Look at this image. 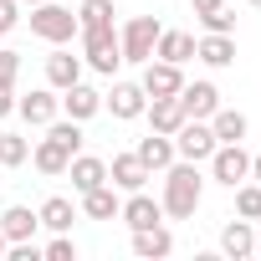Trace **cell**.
<instances>
[{
  "instance_id": "6da1fadb",
  "label": "cell",
  "mask_w": 261,
  "mask_h": 261,
  "mask_svg": "<svg viewBox=\"0 0 261 261\" xmlns=\"http://www.w3.org/2000/svg\"><path fill=\"white\" fill-rule=\"evenodd\" d=\"M200 200H205L200 164H190V159H174V164L164 169V195H159L164 215H169V220H190V215L200 210Z\"/></svg>"
},
{
  "instance_id": "7a4b0ae2",
  "label": "cell",
  "mask_w": 261,
  "mask_h": 261,
  "mask_svg": "<svg viewBox=\"0 0 261 261\" xmlns=\"http://www.w3.org/2000/svg\"><path fill=\"white\" fill-rule=\"evenodd\" d=\"M77 36H82V62H87L92 72L113 77V72L123 67V46H118V31H113V26H82Z\"/></svg>"
},
{
  "instance_id": "3957f363",
  "label": "cell",
  "mask_w": 261,
  "mask_h": 261,
  "mask_svg": "<svg viewBox=\"0 0 261 261\" xmlns=\"http://www.w3.org/2000/svg\"><path fill=\"white\" fill-rule=\"evenodd\" d=\"M77 31H82V26H77V16H72L67 6H57V0L31 6V36H41V41H51V46H67Z\"/></svg>"
},
{
  "instance_id": "277c9868",
  "label": "cell",
  "mask_w": 261,
  "mask_h": 261,
  "mask_svg": "<svg viewBox=\"0 0 261 261\" xmlns=\"http://www.w3.org/2000/svg\"><path fill=\"white\" fill-rule=\"evenodd\" d=\"M215 154V134H210V118H185L174 128V159H190V164H205Z\"/></svg>"
},
{
  "instance_id": "5b68a950",
  "label": "cell",
  "mask_w": 261,
  "mask_h": 261,
  "mask_svg": "<svg viewBox=\"0 0 261 261\" xmlns=\"http://www.w3.org/2000/svg\"><path fill=\"white\" fill-rule=\"evenodd\" d=\"M210 179L225 185V190H236L241 179H251V154H246L241 144H215V154H210Z\"/></svg>"
},
{
  "instance_id": "8992f818",
  "label": "cell",
  "mask_w": 261,
  "mask_h": 261,
  "mask_svg": "<svg viewBox=\"0 0 261 261\" xmlns=\"http://www.w3.org/2000/svg\"><path fill=\"white\" fill-rule=\"evenodd\" d=\"M159 21L154 16H134L123 26V36H118V46H123V62H149L154 57V41H159Z\"/></svg>"
},
{
  "instance_id": "52a82bcc",
  "label": "cell",
  "mask_w": 261,
  "mask_h": 261,
  "mask_svg": "<svg viewBox=\"0 0 261 261\" xmlns=\"http://www.w3.org/2000/svg\"><path fill=\"white\" fill-rule=\"evenodd\" d=\"M16 113L31 128H46L51 118H62V97H57V87H31L26 97H16Z\"/></svg>"
},
{
  "instance_id": "ba28073f",
  "label": "cell",
  "mask_w": 261,
  "mask_h": 261,
  "mask_svg": "<svg viewBox=\"0 0 261 261\" xmlns=\"http://www.w3.org/2000/svg\"><path fill=\"white\" fill-rule=\"evenodd\" d=\"M102 108H108L113 118H123V123H134V118H144V108H149V92H144L139 82H113V92L102 97Z\"/></svg>"
},
{
  "instance_id": "9c48e42d",
  "label": "cell",
  "mask_w": 261,
  "mask_h": 261,
  "mask_svg": "<svg viewBox=\"0 0 261 261\" xmlns=\"http://www.w3.org/2000/svg\"><path fill=\"white\" fill-rule=\"evenodd\" d=\"M154 174H149V164L139 159V154H113V164H108V185L113 190H123V195H134V190H144Z\"/></svg>"
},
{
  "instance_id": "30bf717a",
  "label": "cell",
  "mask_w": 261,
  "mask_h": 261,
  "mask_svg": "<svg viewBox=\"0 0 261 261\" xmlns=\"http://www.w3.org/2000/svg\"><path fill=\"white\" fill-rule=\"evenodd\" d=\"M149 97H179V87H185V72L174 67V62H144V82H139Z\"/></svg>"
},
{
  "instance_id": "8fae6325",
  "label": "cell",
  "mask_w": 261,
  "mask_h": 261,
  "mask_svg": "<svg viewBox=\"0 0 261 261\" xmlns=\"http://www.w3.org/2000/svg\"><path fill=\"white\" fill-rule=\"evenodd\" d=\"M118 220L128 225V230H144V225H159L164 220V205L154 200V195H144V190H134L123 205H118Z\"/></svg>"
},
{
  "instance_id": "7c38bea8",
  "label": "cell",
  "mask_w": 261,
  "mask_h": 261,
  "mask_svg": "<svg viewBox=\"0 0 261 261\" xmlns=\"http://www.w3.org/2000/svg\"><path fill=\"white\" fill-rule=\"evenodd\" d=\"M62 113L77 118V123H87V118L102 113V92L87 87V82H72V87H62Z\"/></svg>"
},
{
  "instance_id": "4fadbf2b",
  "label": "cell",
  "mask_w": 261,
  "mask_h": 261,
  "mask_svg": "<svg viewBox=\"0 0 261 261\" xmlns=\"http://www.w3.org/2000/svg\"><path fill=\"white\" fill-rule=\"evenodd\" d=\"M195 57H200L205 67H215V72H220V67H230V62H236V36H225V31H205V36L195 41Z\"/></svg>"
},
{
  "instance_id": "5bb4252c",
  "label": "cell",
  "mask_w": 261,
  "mask_h": 261,
  "mask_svg": "<svg viewBox=\"0 0 261 261\" xmlns=\"http://www.w3.org/2000/svg\"><path fill=\"white\" fill-rule=\"evenodd\" d=\"M179 108H185V118H210V113L220 108L215 82H185V87H179Z\"/></svg>"
},
{
  "instance_id": "9a60e30c",
  "label": "cell",
  "mask_w": 261,
  "mask_h": 261,
  "mask_svg": "<svg viewBox=\"0 0 261 261\" xmlns=\"http://www.w3.org/2000/svg\"><path fill=\"white\" fill-rule=\"evenodd\" d=\"M220 251H225L230 261L256 256V230H251V220H225V225H220Z\"/></svg>"
},
{
  "instance_id": "2e32d148",
  "label": "cell",
  "mask_w": 261,
  "mask_h": 261,
  "mask_svg": "<svg viewBox=\"0 0 261 261\" xmlns=\"http://www.w3.org/2000/svg\"><path fill=\"white\" fill-rule=\"evenodd\" d=\"M67 174H72V190H77V195H87V190L108 185V164H102V159H92V154H72Z\"/></svg>"
},
{
  "instance_id": "e0dca14e",
  "label": "cell",
  "mask_w": 261,
  "mask_h": 261,
  "mask_svg": "<svg viewBox=\"0 0 261 261\" xmlns=\"http://www.w3.org/2000/svg\"><path fill=\"white\" fill-rule=\"evenodd\" d=\"M174 251V236H169V225L159 220V225H144V230H134V256H144V261H159V256H169Z\"/></svg>"
},
{
  "instance_id": "ac0fdd59",
  "label": "cell",
  "mask_w": 261,
  "mask_h": 261,
  "mask_svg": "<svg viewBox=\"0 0 261 261\" xmlns=\"http://www.w3.org/2000/svg\"><path fill=\"white\" fill-rule=\"evenodd\" d=\"M0 230H6V241H36L41 215H36L31 205H11L6 215H0Z\"/></svg>"
},
{
  "instance_id": "d6986e66",
  "label": "cell",
  "mask_w": 261,
  "mask_h": 261,
  "mask_svg": "<svg viewBox=\"0 0 261 261\" xmlns=\"http://www.w3.org/2000/svg\"><path fill=\"white\" fill-rule=\"evenodd\" d=\"M46 82L62 92V87H72V82H82V57H72L67 46H57L51 57H46Z\"/></svg>"
},
{
  "instance_id": "ffe728a7",
  "label": "cell",
  "mask_w": 261,
  "mask_h": 261,
  "mask_svg": "<svg viewBox=\"0 0 261 261\" xmlns=\"http://www.w3.org/2000/svg\"><path fill=\"white\" fill-rule=\"evenodd\" d=\"M31 164H36L41 174H51V179H57V174H67V164H72V149H67V144H57V139L46 134V139L31 149Z\"/></svg>"
},
{
  "instance_id": "44dd1931",
  "label": "cell",
  "mask_w": 261,
  "mask_h": 261,
  "mask_svg": "<svg viewBox=\"0 0 261 261\" xmlns=\"http://www.w3.org/2000/svg\"><path fill=\"white\" fill-rule=\"evenodd\" d=\"M246 128H251V123H246L241 108H215V113H210V134H215V144H241Z\"/></svg>"
},
{
  "instance_id": "7402d4cb",
  "label": "cell",
  "mask_w": 261,
  "mask_h": 261,
  "mask_svg": "<svg viewBox=\"0 0 261 261\" xmlns=\"http://www.w3.org/2000/svg\"><path fill=\"white\" fill-rule=\"evenodd\" d=\"M149 128H154V134H169L174 139V128L185 123V108H179V97H149Z\"/></svg>"
},
{
  "instance_id": "603a6c76",
  "label": "cell",
  "mask_w": 261,
  "mask_h": 261,
  "mask_svg": "<svg viewBox=\"0 0 261 261\" xmlns=\"http://www.w3.org/2000/svg\"><path fill=\"white\" fill-rule=\"evenodd\" d=\"M154 57H159V62H174V67H185V62L195 57V36H190V31H159V41H154Z\"/></svg>"
},
{
  "instance_id": "cb8c5ba5",
  "label": "cell",
  "mask_w": 261,
  "mask_h": 261,
  "mask_svg": "<svg viewBox=\"0 0 261 261\" xmlns=\"http://www.w3.org/2000/svg\"><path fill=\"white\" fill-rule=\"evenodd\" d=\"M134 154L149 164V174H154V169L164 174V169L174 164V139H169V134H149V139H139V149H134Z\"/></svg>"
},
{
  "instance_id": "d4e9b609",
  "label": "cell",
  "mask_w": 261,
  "mask_h": 261,
  "mask_svg": "<svg viewBox=\"0 0 261 261\" xmlns=\"http://www.w3.org/2000/svg\"><path fill=\"white\" fill-rule=\"evenodd\" d=\"M118 205H123V200H118L113 185H97V190L82 195V215H87V220H118Z\"/></svg>"
},
{
  "instance_id": "484cf974",
  "label": "cell",
  "mask_w": 261,
  "mask_h": 261,
  "mask_svg": "<svg viewBox=\"0 0 261 261\" xmlns=\"http://www.w3.org/2000/svg\"><path fill=\"white\" fill-rule=\"evenodd\" d=\"M36 215H41V225H46V230H72V220H77V205H72L67 195H51V200H46Z\"/></svg>"
},
{
  "instance_id": "4316f807",
  "label": "cell",
  "mask_w": 261,
  "mask_h": 261,
  "mask_svg": "<svg viewBox=\"0 0 261 261\" xmlns=\"http://www.w3.org/2000/svg\"><path fill=\"white\" fill-rule=\"evenodd\" d=\"M31 159V139L26 134H0V169H21Z\"/></svg>"
},
{
  "instance_id": "83f0119b",
  "label": "cell",
  "mask_w": 261,
  "mask_h": 261,
  "mask_svg": "<svg viewBox=\"0 0 261 261\" xmlns=\"http://www.w3.org/2000/svg\"><path fill=\"white\" fill-rule=\"evenodd\" d=\"M236 215L241 220H261V185L256 179H241L236 185Z\"/></svg>"
},
{
  "instance_id": "f1b7e54d",
  "label": "cell",
  "mask_w": 261,
  "mask_h": 261,
  "mask_svg": "<svg viewBox=\"0 0 261 261\" xmlns=\"http://www.w3.org/2000/svg\"><path fill=\"white\" fill-rule=\"evenodd\" d=\"M113 0H82L77 6V26H113Z\"/></svg>"
},
{
  "instance_id": "f546056e",
  "label": "cell",
  "mask_w": 261,
  "mask_h": 261,
  "mask_svg": "<svg viewBox=\"0 0 261 261\" xmlns=\"http://www.w3.org/2000/svg\"><path fill=\"white\" fill-rule=\"evenodd\" d=\"M41 256H46V261H77V241H72L67 230H57V236L41 246Z\"/></svg>"
},
{
  "instance_id": "4dcf8cb0",
  "label": "cell",
  "mask_w": 261,
  "mask_h": 261,
  "mask_svg": "<svg viewBox=\"0 0 261 261\" xmlns=\"http://www.w3.org/2000/svg\"><path fill=\"white\" fill-rule=\"evenodd\" d=\"M200 26H205V31H225V36H236V16H230L225 6H215V11H205V16H200Z\"/></svg>"
},
{
  "instance_id": "1f68e13d",
  "label": "cell",
  "mask_w": 261,
  "mask_h": 261,
  "mask_svg": "<svg viewBox=\"0 0 261 261\" xmlns=\"http://www.w3.org/2000/svg\"><path fill=\"white\" fill-rule=\"evenodd\" d=\"M16 77H21V57L0 46V87H16Z\"/></svg>"
},
{
  "instance_id": "d6a6232c",
  "label": "cell",
  "mask_w": 261,
  "mask_h": 261,
  "mask_svg": "<svg viewBox=\"0 0 261 261\" xmlns=\"http://www.w3.org/2000/svg\"><path fill=\"white\" fill-rule=\"evenodd\" d=\"M21 21V0H0V31H16Z\"/></svg>"
},
{
  "instance_id": "836d02e7",
  "label": "cell",
  "mask_w": 261,
  "mask_h": 261,
  "mask_svg": "<svg viewBox=\"0 0 261 261\" xmlns=\"http://www.w3.org/2000/svg\"><path fill=\"white\" fill-rule=\"evenodd\" d=\"M16 113V87H0V118Z\"/></svg>"
},
{
  "instance_id": "e575fe53",
  "label": "cell",
  "mask_w": 261,
  "mask_h": 261,
  "mask_svg": "<svg viewBox=\"0 0 261 261\" xmlns=\"http://www.w3.org/2000/svg\"><path fill=\"white\" fill-rule=\"evenodd\" d=\"M215 6H220V0H190V11H195V16H205V11H215Z\"/></svg>"
},
{
  "instance_id": "d590c367",
  "label": "cell",
  "mask_w": 261,
  "mask_h": 261,
  "mask_svg": "<svg viewBox=\"0 0 261 261\" xmlns=\"http://www.w3.org/2000/svg\"><path fill=\"white\" fill-rule=\"evenodd\" d=\"M251 179L261 185V154H251Z\"/></svg>"
},
{
  "instance_id": "8d00e7d4",
  "label": "cell",
  "mask_w": 261,
  "mask_h": 261,
  "mask_svg": "<svg viewBox=\"0 0 261 261\" xmlns=\"http://www.w3.org/2000/svg\"><path fill=\"white\" fill-rule=\"evenodd\" d=\"M6 251H11V241H6V230H0V261H6Z\"/></svg>"
},
{
  "instance_id": "74e56055",
  "label": "cell",
  "mask_w": 261,
  "mask_h": 261,
  "mask_svg": "<svg viewBox=\"0 0 261 261\" xmlns=\"http://www.w3.org/2000/svg\"><path fill=\"white\" fill-rule=\"evenodd\" d=\"M21 6H41V0H21Z\"/></svg>"
},
{
  "instance_id": "f35d334b",
  "label": "cell",
  "mask_w": 261,
  "mask_h": 261,
  "mask_svg": "<svg viewBox=\"0 0 261 261\" xmlns=\"http://www.w3.org/2000/svg\"><path fill=\"white\" fill-rule=\"evenodd\" d=\"M246 6H261V0H246Z\"/></svg>"
},
{
  "instance_id": "ab89813d",
  "label": "cell",
  "mask_w": 261,
  "mask_h": 261,
  "mask_svg": "<svg viewBox=\"0 0 261 261\" xmlns=\"http://www.w3.org/2000/svg\"><path fill=\"white\" fill-rule=\"evenodd\" d=\"M256 256H261V241H256Z\"/></svg>"
},
{
  "instance_id": "60d3db41",
  "label": "cell",
  "mask_w": 261,
  "mask_h": 261,
  "mask_svg": "<svg viewBox=\"0 0 261 261\" xmlns=\"http://www.w3.org/2000/svg\"><path fill=\"white\" fill-rule=\"evenodd\" d=\"M0 41H6V31H0Z\"/></svg>"
}]
</instances>
